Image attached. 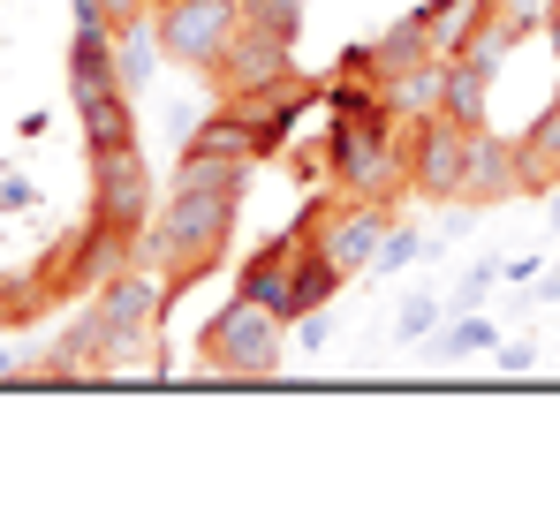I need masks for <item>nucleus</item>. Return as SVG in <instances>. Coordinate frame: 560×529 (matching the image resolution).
I'll use <instances>...</instances> for the list:
<instances>
[{"instance_id":"obj_8","label":"nucleus","mask_w":560,"mask_h":529,"mask_svg":"<svg viewBox=\"0 0 560 529\" xmlns=\"http://www.w3.org/2000/svg\"><path fill=\"white\" fill-rule=\"evenodd\" d=\"M311 243L295 235V227H280L266 250H250V264L235 272V295H250V303H266L273 318H288L295 326V258H303Z\"/></svg>"},{"instance_id":"obj_1","label":"nucleus","mask_w":560,"mask_h":529,"mask_svg":"<svg viewBox=\"0 0 560 529\" xmlns=\"http://www.w3.org/2000/svg\"><path fill=\"white\" fill-rule=\"evenodd\" d=\"M235 212H243V197L175 189V197L152 212V227L137 235V264H152V272L167 280V295L189 287V280H205L212 264L228 258V243H235Z\"/></svg>"},{"instance_id":"obj_28","label":"nucleus","mask_w":560,"mask_h":529,"mask_svg":"<svg viewBox=\"0 0 560 529\" xmlns=\"http://www.w3.org/2000/svg\"><path fill=\"white\" fill-rule=\"evenodd\" d=\"M98 8H106V23H114V31H121V23H137V15H152V0H98Z\"/></svg>"},{"instance_id":"obj_33","label":"nucleus","mask_w":560,"mask_h":529,"mask_svg":"<svg viewBox=\"0 0 560 529\" xmlns=\"http://www.w3.org/2000/svg\"><path fill=\"white\" fill-rule=\"evenodd\" d=\"M152 8H167V0H152Z\"/></svg>"},{"instance_id":"obj_3","label":"nucleus","mask_w":560,"mask_h":529,"mask_svg":"<svg viewBox=\"0 0 560 529\" xmlns=\"http://www.w3.org/2000/svg\"><path fill=\"white\" fill-rule=\"evenodd\" d=\"M469 137H477V129H455L447 114H432V121H409V144H401L409 189H417V197H432V204H463Z\"/></svg>"},{"instance_id":"obj_15","label":"nucleus","mask_w":560,"mask_h":529,"mask_svg":"<svg viewBox=\"0 0 560 529\" xmlns=\"http://www.w3.org/2000/svg\"><path fill=\"white\" fill-rule=\"evenodd\" d=\"M485 91H492V77L455 54V61H447V84H440V114H447L455 129H485Z\"/></svg>"},{"instance_id":"obj_2","label":"nucleus","mask_w":560,"mask_h":529,"mask_svg":"<svg viewBox=\"0 0 560 529\" xmlns=\"http://www.w3.org/2000/svg\"><path fill=\"white\" fill-rule=\"evenodd\" d=\"M197 355L212 378H273L288 355V318H273L266 303L235 295L228 310H212V326L197 333Z\"/></svg>"},{"instance_id":"obj_31","label":"nucleus","mask_w":560,"mask_h":529,"mask_svg":"<svg viewBox=\"0 0 560 529\" xmlns=\"http://www.w3.org/2000/svg\"><path fill=\"white\" fill-rule=\"evenodd\" d=\"M546 38H553V61H560V8L546 15Z\"/></svg>"},{"instance_id":"obj_14","label":"nucleus","mask_w":560,"mask_h":529,"mask_svg":"<svg viewBox=\"0 0 560 529\" xmlns=\"http://www.w3.org/2000/svg\"><path fill=\"white\" fill-rule=\"evenodd\" d=\"M515 152H523V197H546L560 181V98L515 137Z\"/></svg>"},{"instance_id":"obj_23","label":"nucleus","mask_w":560,"mask_h":529,"mask_svg":"<svg viewBox=\"0 0 560 529\" xmlns=\"http://www.w3.org/2000/svg\"><path fill=\"white\" fill-rule=\"evenodd\" d=\"M394 333H401V341H432V333H440V303H432V295H409V303L394 310Z\"/></svg>"},{"instance_id":"obj_26","label":"nucleus","mask_w":560,"mask_h":529,"mask_svg":"<svg viewBox=\"0 0 560 529\" xmlns=\"http://www.w3.org/2000/svg\"><path fill=\"white\" fill-rule=\"evenodd\" d=\"M326 341H334V318H326V310H303V318H295V349L318 355Z\"/></svg>"},{"instance_id":"obj_32","label":"nucleus","mask_w":560,"mask_h":529,"mask_svg":"<svg viewBox=\"0 0 560 529\" xmlns=\"http://www.w3.org/2000/svg\"><path fill=\"white\" fill-rule=\"evenodd\" d=\"M546 204H553V227H560V181H553V189H546Z\"/></svg>"},{"instance_id":"obj_4","label":"nucleus","mask_w":560,"mask_h":529,"mask_svg":"<svg viewBox=\"0 0 560 529\" xmlns=\"http://www.w3.org/2000/svg\"><path fill=\"white\" fill-rule=\"evenodd\" d=\"M152 23H160V46L183 61V69H205L212 77V61L235 46V31H243V8L235 0H167V8H152Z\"/></svg>"},{"instance_id":"obj_17","label":"nucleus","mask_w":560,"mask_h":529,"mask_svg":"<svg viewBox=\"0 0 560 529\" xmlns=\"http://www.w3.org/2000/svg\"><path fill=\"white\" fill-rule=\"evenodd\" d=\"M84 114V152H114V144H137V114H129V91H114V98H92V106H77Z\"/></svg>"},{"instance_id":"obj_7","label":"nucleus","mask_w":560,"mask_h":529,"mask_svg":"<svg viewBox=\"0 0 560 529\" xmlns=\"http://www.w3.org/2000/svg\"><path fill=\"white\" fill-rule=\"evenodd\" d=\"M280 77H295V38L258 31V23H243V31H235V46L212 61V84L228 91L235 106H243V98H258V91H273Z\"/></svg>"},{"instance_id":"obj_19","label":"nucleus","mask_w":560,"mask_h":529,"mask_svg":"<svg viewBox=\"0 0 560 529\" xmlns=\"http://www.w3.org/2000/svg\"><path fill=\"white\" fill-rule=\"evenodd\" d=\"M341 280H349V272L326 258V250H303V258H295V318H303V310H326V303L341 295Z\"/></svg>"},{"instance_id":"obj_11","label":"nucleus","mask_w":560,"mask_h":529,"mask_svg":"<svg viewBox=\"0 0 560 529\" xmlns=\"http://www.w3.org/2000/svg\"><path fill=\"white\" fill-rule=\"evenodd\" d=\"M417 61H440V54H432V8L394 15V23L372 38V69L378 77H401V69H417Z\"/></svg>"},{"instance_id":"obj_22","label":"nucleus","mask_w":560,"mask_h":529,"mask_svg":"<svg viewBox=\"0 0 560 529\" xmlns=\"http://www.w3.org/2000/svg\"><path fill=\"white\" fill-rule=\"evenodd\" d=\"M235 8H243V23H258V31L303 38V0H235Z\"/></svg>"},{"instance_id":"obj_30","label":"nucleus","mask_w":560,"mask_h":529,"mask_svg":"<svg viewBox=\"0 0 560 529\" xmlns=\"http://www.w3.org/2000/svg\"><path fill=\"white\" fill-rule=\"evenodd\" d=\"M15 378H23V363H15V355H0V386H15Z\"/></svg>"},{"instance_id":"obj_20","label":"nucleus","mask_w":560,"mask_h":529,"mask_svg":"<svg viewBox=\"0 0 560 529\" xmlns=\"http://www.w3.org/2000/svg\"><path fill=\"white\" fill-rule=\"evenodd\" d=\"M508 46H523V38H515V31H508V23H500V15L485 8V15H477V31L463 38V61H477V69L492 77V69L508 61Z\"/></svg>"},{"instance_id":"obj_6","label":"nucleus","mask_w":560,"mask_h":529,"mask_svg":"<svg viewBox=\"0 0 560 529\" xmlns=\"http://www.w3.org/2000/svg\"><path fill=\"white\" fill-rule=\"evenodd\" d=\"M386 227H394V220H386L378 197H349V189H341V197H326V212H318V227H311V250H326V258L357 280V272H372Z\"/></svg>"},{"instance_id":"obj_5","label":"nucleus","mask_w":560,"mask_h":529,"mask_svg":"<svg viewBox=\"0 0 560 529\" xmlns=\"http://www.w3.org/2000/svg\"><path fill=\"white\" fill-rule=\"evenodd\" d=\"M92 220L114 235H144L152 227V167L137 144L92 152Z\"/></svg>"},{"instance_id":"obj_29","label":"nucleus","mask_w":560,"mask_h":529,"mask_svg":"<svg viewBox=\"0 0 560 529\" xmlns=\"http://www.w3.org/2000/svg\"><path fill=\"white\" fill-rule=\"evenodd\" d=\"M0 212H31V181H15V175L0 181Z\"/></svg>"},{"instance_id":"obj_9","label":"nucleus","mask_w":560,"mask_h":529,"mask_svg":"<svg viewBox=\"0 0 560 529\" xmlns=\"http://www.w3.org/2000/svg\"><path fill=\"white\" fill-rule=\"evenodd\" d=\"M508 197H523V152L508 144V137H492V129H477L469 137V175H463V204H508Z\"/></svg>"},{"instance_id":"obj_16","label":"nucleus","mask_w":560,"mask_h":529,"mask_svg":"<svg viewBox=\"0 0 560 529\" xmlns=\"http://www.w3.org/2000/svg\"><path fill=\"white\" fill-rule=\"evenodd\" d=\"M500 349V326L485 310H455V326L432 333V363H463V355H492Z\"/></svg>"},{"instance_id":"obj_10","label":"nucleus","mask_w":560,"mask_h":529,"mask_svg":"<svg viewBox=\"0 0 560 529\" xmlns=\"http://www.w3.org/2000/svg\"><path fill=\"white\" fill-rule=\"evenodd\" d=\"M160 303H167V287H152L137 264H129V272H114L106 287H92V310L106 318V333H152Z\"/></svg>"},{"instance_id":"obj_24","label":"nucleus","mask_w":560,"mask_h":529,"mask_svg":"<svg viewBox=\"0 0 560 529\" xmlns=\"http://www.w3.org/2000/svg\"><path fill=\"white\" fill-rule=\"evenodd\" d=\"M553 8H560V0H492V15H500V23H508L515 38H530V31H538V23H546Z\"/></svg>"},{"instance_id":"obj_12","label":"nucleus","mask_w":560,"mask_h":529,"mask_svg":"<svg viewBox=\"0 0 560 529\" xmlns=\"http://www.w3.org/2000/svg\"><path fill=\"white\" fill-rule=\"evenodd\" d=\"M183 152H205V160H266V152H258V121H250V114H235V98L189 129Z\"/></svg>"},{"instance_id":"obj_21","label":"nucleus","mask_w":560,"mask_h":529,"mask_svg":"<svg viewBox=\"0 0 560 529\" xmlns=\"http://www.w3.org/2000/svg\"><path fill=\"white\" fill-rule=\"evenodd\" d=\"M447 243H417L409 227H386V243H378V258H372V272H409V264H424V258H440Z\"/></svg>"},{"instance_id":"obj_13","label":"nucleus","mask_w":560,"mask_h":529,"mask_svg":"<svg viewBox=\"0 0 560 529\" xmlns=\"http://www.w3.org/2000/svg\"><path fill=\"white\" fill-rule=\"evenodd\" d=\"M440 84H447V61H417L401 77H378V98L394 121H432L440 114Z\"/></svg>"},{"instance_id":"obj_18","label":"nucleus","mask_w":560,"mask_h":529,"mask_svg":"<svg viewBox=\"0 0 560 529\" xmlns=\"http://www.w3.org/2000/svg\"><path fill=\"white\" fill-rule=\"evenodd\" d=\"M175 189L243 197V189H250V160H205V152H183V167H175Z\"/></svg>"},{"instance_id":"obj_25","label":"nucleus","mask_w":560,"mask_h":529,"mask_svg":"<svg viewBox=\"0 0 560 529\" xmlns=\"http://www.w3.org/2000/svg\"><path fill=\"white\" fill-rule=\"evenodd\" d=\"M492 280H500V272H492V264H469V272H463V287H455V295H447V303H455V310H477V303H485V295H492Z\"/></svg>"},{"instance_id":"obj_27","label":"nucleus","mask_w":560,"mask_h":529,"mask_svg":"<svg viewBox=\"0 0 560 529\" xmlns=\"http://www.w3.org/2000/svg\"><path fill=\"white\" fill-rule=\"evenodd\" d=\"M500 371H508V378H530V363H538V349H530V341H500Z\"/></svg>"}]
</instances>
